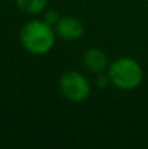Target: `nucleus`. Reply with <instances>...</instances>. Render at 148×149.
<instances>
[{"mask_svg": "<svg viewBox=\"0 0 148 149\" xmlns=\"http://www.w3.org/2000/svg\"><path fill=\"white\" fill-rule=\"evenodd\" d=\"M83 62H84V64H85V67L93 73H102L109 67L106 54L100 49L87 50V51L84 52Z\"/></svg>", "mask_w": 148, "mask_h": 149, "instance_id": "obj_5", "label": "nucleus"}, {"mask_svg": "<svg viewBox=\"0 0 148 149\" xmlns=\"http://www.w3.org/2000/svg\"><path fill=\"white\" fill-rule=\"evenodd\" d=\"M57 36L66 41H76L81 38L84 34V24L73 16H64L60 17L58 24L55 25Z\"/></svg>", "mask_w": 148, "mask_h": 149, "instance_id": "obj_4", "label": "nucleus"}, {"mask_svg": "<svg viewBox=\"0 0 148 149\" xmlns=\"http://www.w3.org/2000/svg\"><path fill=\"white\" fill-rule=\"evenodd\" d=\"M43 20L46 21L49 25H51V26H54V28H55V25L58 24V21L60 20V15H59V12H58V10L50 9V10H47V12L45 13Z\"/></svg>", "mask_w": 148, "mask_h": 149, "instance_id": "obj_7", "label": "nucleus"}, {"mask_svg": "<svg viewBox=\"0 0 148 149\" xmlns=\"http://www.w3.org/2000/svg\"><path fill=\"white\" fill-rule=\"evenodd\" d=\"M57 31L45 20H30L21 28L20 41L22 47L33 55L47 54L54 47Z\"/></svg>", "mask_w": 148, "mask_h": 149, "instance_id": "obj_1", "label": "nucleus"}, {"mask_svg": "<svg viewBox=\"0 0 148 149\" xmlns=\"http://www.w3.org/2000/svg\"><path fill=\"white\" fill-rule=\"evenodd\" d=\"M59 89L66 100L71 102H83L91 94L88 79L77 71H67L59 77Z\"/></svg>", "mask_w": 148, "mask_h": 149, "instance_id": "obj_3", "label": "nucleus"}, {"mask_svg": "<svg viewBox=\"0 0 148 149\" xmlns=\"http://www.w3.org/2000/svg\"><path fill=\"white\" fill-rule=\"evenodd\" d=\"M110 82L121 90H133L143 81V68L135 59L121 56L108 67Z\"/></svg>", "mask_w": 148, "mask_h": 149, "instance_id": "obj_2", "label": "nucleus"}, {"mask_svg": "<svg viewBox=\"0 0 148 149\" xmlns=\"http://www.w3.org/2000/svg\"><path fill=\"white\" fill-rule=\"evenodd\" d=\"M97 86L98 88H105L108 84H112L110 82V79H109V74H104V73H100L98 76H97Z\"/></svg>", "mask_w": 148, "mask_h": 149, "instance_id": "obj_8", "label": "nucleus"}, {"mask_svg": "<svg viewBox=\"0 0 148 149\" xmlns=\"http://www.w3.org/2000/svg\"><path fill=\"white\" fill-rule=\"evenodd\" d=\"M18 9L28 15H39L45 10L47 0H15Z\"/></svg>", "mask_w": 148, "mask_h": 149, "instance_id": "obj_6", "label": "nucleus"}]
</instances>
